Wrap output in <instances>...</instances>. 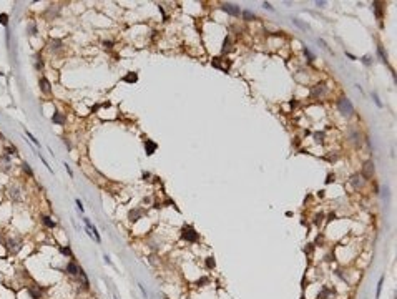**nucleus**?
<instances>
[{
  "label": "nucleus",
  "mask_w": 397,
  "mask_h": 299,
  "mask_svg": "<svg viewBox=\"0 0 397 299\" xmlns=\"http://www.w3.org/2000/svg\"><path fill=\"white\" fill-rule=\"evenodd\" d=\"M223 10L228 12L229 15H234V17H238V15L241 13L239 7H236V5H233V4H223Z\"/></svg>",
  "instance_id": "20e7f679"
},
{
  "label": "nucleus",
  "mask_w": 397,
  "mask_h": 299,
  "mask_svg": "<svg viewBox=\"0 0 397 299\" xmlns=\"http://www.w3.org/2000/svg\"><path fill=\"white\" fill-rule=\"evenodd\" d=\"M382 283H384V277H380V279H379V284H377V292H376L377 298L380 296V291H382Z\"/></svg>",
  "instance_id": "412c9836"
},
{
  "label": "nucleus",
  "mask_w": 397,
  "mask_h": 299,
  "mask_svg": "<svg viewBox=\"0 0 397 299\" xmlns=\"http://www.w3.org/2000/svg\"><path fill=\"white\" fill-rule=\"evenodd\" d=\"M143 216V209H135L130 211V221H138V218Z\"/></svg>",
  "instance_id": "1a4fd4ad"
},
{
  "label": "nucleus",
  "mask_w": 397,
  "mask_h": 299,
  "mask_svg": "<svg viewBox=\"0 0 397 299\" xmlns=\"http://www.w3.org/2000/svg\"><path fill=\"white\" fill-rule=\"evenodd\" d=\"M206 266L208 268H215V259H213V258H208V259H206Z\"/></svg>",
  "instance_id": "393cba45"
},
{
  "label": "nucleus",
  "mask_w": 397,
  "mask_h": 299,
  "mask_svg": "<svg viewBox=\"0 0 397 299\" xmlns=\"http://www.w3.org/2000/svg\"><path fill=\"white\" fill-rule=\"evenodd\" d=\"M5 151H7L8 155H17V148H7Z\"/></svg>",
  "instance_id": "bb28decb"
},
{
  "label": "nucleus",
  "mask_w": 397,
  "mask_h": 299,
  "mask_svg": "<svg viewBox=\"0 0 397 299\" xmlns=\"http://www.w3.org/2000/svg\"><path fill=\"white\" fill-rule=\"evenodd\" d=\"M42 221H43V224H45V226H48V228H53L55 226V221H52L48 216H43Z\"/></svg>",
  "instance_id": "f3484780"
},
{
  "label": "nucleus",
  "mask_w": 397,
  "mask_h": 299,
  "mask_svg": "<svg viewBox=\"0 0 397 299\" xmlns=\"http://www.w3.org/2000/svg\"><path fill=\"white\" fill-rule=\"evenodd\" d=\"M7 248H8V251L17 253L18 249H20V246H18V243H17V241H14V239H8V241H7Z\"/></svg>",
  "instance_id": "9d476101"
},
{
  "label": "nucleus",
  "mask_w": 397,
  "mask_h": 299,
  "mask_svg": "<svg viewBox=\"0 0 397 299\" xmlns=\"http://www.w3.org/2000/svg\"><path fill=\"white\" fill-rule=\"evenodd\" d=\"M156 148H158V145H156V143H153L151 140H146V141H145V150H146V155H153V153L156 151Z\"/></svg>",
  "instance_id": "39448f33"
},
{
  "label": "nucleus",
  "mask_w": 397,
  "mask_h": 299,
  "mask_svg": "<svg viewBox=\"0 0 397 299\" xmlns=\"http://www.w3.org/2000/svg\"><path fill=\"white\" fill-rule=\"evenodd\" d=\"M203 283H208V279H206V277H203V279H200V281H198V284H203Z\"/></svg>",
  "instance_id": "f704fd0d"
},
{
  "label": "nucleus",
  "mask_w": 397,
  "mask_h": 299,
  "mask_svg": "<svg viewBox=\"0 0 397 299\" xmlns=\"http://www.w3.org/2000/svg\"><path fill=\"white\" fill-rule=\"evenodd\" d=\"M123 80H125L126 83H135L136 80H138V75H136V73H130V75H126Z\"/></svg>",
  "instance_id": "dca6fc26"
},
{
  "label": "nucleus",
  "mask_w": 397,
  "mask_h": 299,
  "mask_svg": "<svg viewBox=\"0 0 397 299\" xmlns=\"http://www.w3.org/2000/svg\"><path fill=\"white\" fill-rule=\"evenodd\" d=\"M77 206H78L80 211H83V205H82V201H80V199H77Z\"/></svg>",
  "instance_id": "2f4dec72"
},
{
  "label": "nucleus",
  "mask_w": 397,
  "mask_h": 299,
  "mask_svg": "<svg viewBox=\"0 0 397 299\" xmlns=\"http://www.w3.org/2000/svg\"><path fill=\"white\" fill-rule=\"evenodd\" d=\"M0 23L7 27V23H8V17H7V13H2V15H0Z\"/></svg>",
  "instance_id": "aec40b11"
},
{
  "label": "nucleus",
  "mask_w": 397,
  "mask_h": 299,
  "mask_svg": "<svg viewBox=\"0 0 397 299\" xmlns=\"http://www.w3.org/2000/svg\"><path fill=\"white\" fill-rule=\"evenodd\" d=\"M331 292H332V291H331L329 288H322V291H321V292H319V294H317V299H326V298H327V296L331 294Z\"/></svg>",
  "instance_id": "4468645a"
},
{
  "label": "nucleus",
  "mask_w": 397,
  "mask_h": 299,
  "mask_svg": "<svg viewBox=\"0 0 397 299\" xmlns=\"http://www.w3.org/2000/svg\"><path fill=\"white\" fill-rule=\"evenodd\" d=\"M181 236H183V239H186V241H191V243H194V241H198V233L193 229L191 226H185L181 229Z\"/></svg>",
  "instance_id": "f03ea898"
},
{
  "label": "nucleus",
  "mask_w": 397,
  "mask_h": 299,
  "mask_svg": "<svg viewBox=\"0 0 397 299\" xmlns=\"http://www.w3.org/2000/svg\"><path fill=\"white\" fill-rule=\"evenodd\" d=\"M374 5H376V13H377V17L382 18V12H380V4H379V2H376Z\"/></svg>",
  "instance_id": "5701e85b"
},
{
  "label": "nucleus",
  "mask_w": 397,
  "mask_h": 299,
  "mask_svg": "<svg viewBox=\"0 0 397 299\" xmlns=\"http://www.w3.org/2000/svg\"><path fill=\"white\" fill-rule=\"evenodd\" d=\"M18 193H20V190H18L17 186H12L10 188V196L15 199V201H18V199H20V195H18Z\"/></svg>",
  "instance_id": "ddd939ff"
},
{
  "label": "nucleus",
  "mask_w": 397,
  "mask_h": 299,
  "mask_svg": "<svg viewBox=\"0 0 397 299\" xmlns=\"http://www.w3.org/2000/svg\"><path fill=\"white\" fill-rule=\"evenodd\" d=\"M40 87H42V91L43 93H50V82H48V80L47 78H42L40 80Z\"/></svg>",
  "instance_id": "6e6552de"
},
{
  "label": "nucleus",
  "mask_w": 397,
  "mask_h": 299,
  "mask_svg": "<svg viewBox=\"0 0 397 299\" xmlns=\"http://www.w3.org/2000/svg\"><path fill=\"white\" fill-rule=\"evenodd\" d=\"M321 220H322V213H319V214H316V221H314V223L319 224V223H321Z\"/></svg>",
  "instance_id": "c85d7f7f"
},
{
  "label": "nucleus",
  "mask_w": 397,
  "mask_h": 299,
  "mask_svg": "<svg viewBox=\"0 0 397 299\" xmlns=\"http://www.w3.org/2000/svg\"><path fill=\"white\" fill-rule=\"evenodd\" d=\"M372 97H374V100H376L377 106H382V103H380V101H379V97H377V93H374V95H372Z\"/></svg>",
  "instance_id": "c756f323"
},
{
  "label": "nucleus",
  "mask_w": 397,
  "mask_h": 299,
  "mask_svg": "<svg viewBox=\"0 0 397 299\" xmlns=\"http://www.w3.org/2000/svg\"><path fill=\"white\" fill-rule=\"evenodd\" d=\"M60 251L63 253V254H67V256H72V251H70V248H62Z\"/></svg>",
  "instance_id": "cd10ccee"
},
{
  "label": "nucleus",
  "mask_w": 397,
  "mask_h": 299,
  "mask_svg": "<svg viewBox=\"0 0 397 299\" xmlns=\"http://www.w3.org/2000/svg\"><path fill=\"white\" fill-rule=\"evenodd\" d=\"M243 18L246 20V22H251V20H254V13L251 10H244L243 12Z\"/></svg>",
  "instance_id": "2eb2a0df"
},
{
  "label": "nucleus",
  "mask_w": 397,
  "mask_h": 299,
  "mask_svg": "<svg viewBox=\"0 0 397 299\" xmlns=\"http://www.w3.org/2000/svg\"><path fill=\"white\" fill-rule=\"evenodd\" d=\"M372 175H374V163L365 161L364 163V169H362V178H371Z\"/></svg>",
  "instance_id": "7ed1b4c3"
},
{
  "label": "nucleus",
  "mask_w": 397,
  "mask_h": 299,
  "mask_svg": "<svg viewBox=\"0 0 397 299\" xmlns=\"http://www.w3.org/2000/svg\"><path fill=\"white\" fill-rule=\"evenodd\" d=\"M67 271H68L70 274H73V276H75V274H80L82 268H78L75 263H68V266H67Z\"/></svg>",
  "instance_id": "0eeeda50"
},
{
  "label": "nucleus",
  "mask_w": 397,
  "mask_h": 299,
  "mask_svg": "<svg viewBox=\"0 0 397 299\" xmlns=\"http://www.w3.org/2000/svg\"><path fill=\"white\" fill-rule=\"evenodd\" d=\"M25 133H27V136H29V138H30V141H32V143H33V145H35V146H40V143H38V140H35V136H33V135H32V133H30V131H25Z\"/></svg>",
  "instance_id": "6ab92c4d"
},
{
  "label": "nucleus",
  "mask_w": 397,
  "mask_h": 299,
  "mask_svg": "<svg viewBox=\"0 0 397 299\" xmlns=\"http://www.w3.org/2000/svg\"><path fill=\"white\" fill-rule=\"evenodd\" d=\"M324 85H321V88H314V90H312V97H317V95H322L324 93Z\"/></svg>",
  "instance_id": "a211bd4d"
},
{
  "label": "nucleus",
  "mask_w": 397,
  "mask_h": 299,
  "mask_svg": "<svg viewBox=\"0 0 397 299\" xmlns=\"http://www.w3.org/2000/svg\"><path fill=\"white\" fill-rule=\"evenodd\" d=\"M331 181H334V176H332V175H329V176H327V180H326V183H331Z\"/></svg>",
  "instance_id": "473e14b6"
},
{
  "label": "nucleus",
  "mask_w": 397,
  "mask_h": 299,
  "mask_svg": "<svg viewBox=\"0 0 397 299\" xmlns=\"http://www.w3.org/2000/svg\"><path fill=\"white\" fill-rule=\"evenodd\" d=\"M351 183H352V186L354 188H359V186H362L364 184V180H362V175H352L351 176Z\"/></svg>",
  "instance_id": "423d86ee"
},
{
  "label": "nucleus",
  "mask_w": 397,
  "mask_h": 299,
  "mask_svg": "<svg viewBox=\"0 0 397 299\" xmlns=\"http://www.w3.org/2000/svg\"><path fill=\"white\" fill-rule=\"evenodd\" d=\"M322 138H324V133H314V140L317 141V143H322Z\"/></svg>",
  "instance_id": "4be33fe9"
},
{
  "label": "nucleus",
  "mask_w": 397,
  "mask_h": 299,
  "mask_svg": "<svg viewBox=\"0 0 397 299\" xmlns=\"http://www.w3.org/2000/svg\"><path fill=\"white\" fill-rule=\"evenodd\" d=\"M304 53H306V57H308V58H309V60H311V61L314 60V55H312L311 52H309L308 48H306V47H304Z\"/></svg>",
  "instance_id": "a878e982"
},
{
  "label": "nucleus",
  "mask_w": 397,
  "mask_h": 299,
  "mask_svg": "<svg viewBox=\"0 0 397 299\" xmlns=\"http://www.w3.org/2000/svg\"><path fill=\"white\" fill-rule=\"evenodd\" d=\"M263 7H264V8H268V10H272L271 4H268V2H264V4H263Z\"/></svg>",
  "instance_id": "7c9ffc66"
},
{
  "label": "nucleus",
  "mask_w": 397,
  "mask_h": 299,
  "mask_svg": "<svg viewBox=\"0 0 397 299\" xmlns=\"http://www.w3.org/2000/svg\"><path fill=\"white\" fill-rule=\"evenodd\" d=\"M364 63H365V65H369V63H371V58H369V57H364Z\"/></svg>",
  "instance_id": "72a5a7b5"
},
{
  "label": "nucleus",
  "mask_w": 397,
  "mask_h": 299,
  "mask_svg": "<svg viewBox=\"0 0 397 299\" xmlns=\"http://www.w3.org/2000/svg\"><path fill=\"white\" fill-rule=\"evenodd\" d=\"M52 121H53V123H58V125H63V123L67 121V120H65V116L62 115V113H55V115L52 116Z\"/></svg>",
  "instance_id": "f8f14e48"
},
{
  "label": "nucleus",
  "mask_w": 397,
  "mask_h": 299,
  "mask_svg": "<svg viewBox=\"0 0 397 299\" xmlns=\"http://www.w3.org/2000/svg\"><path fill=\"white\" fill-rule=\"evenodd\" d=\"M337 108H339V112L342 113V115H346V116H349V115L354 113V106H352V103L347 100V98H341V100L337 101Z\"/></svg>",
  "instance_id": "f257e3e1"
},
{
  "label": "nucleus",
  "mask_w": 397,
  "mask_h": 299,
  "mask_svg": "<svg viewBox=\"0 0 397 299\" xmlns=\"http://www.w3.org/2000/svg\"><path fill=\"white\" fill-rule=\"evenodd\" d=\"M228 52H231V38H229V37H226L224 42H223L221 53H228Z\"/></svg>",
  "instance_id": "9b49d317"
},
{
  "label": "nucleus",
  "mask_w": 397,
  "mask_h": 299,
  "mask_svg": "<svg viewBox=\"0 0 397 299\" xmlns=\"http://www.w3.org/2000/svg\"><path fill=\"white\" fill-rule=\"evenodd\" d=\"M22 166H23V171H27V173H29L30 176H32L33 173H32V168H30V165H29V163H23Z\"/></svg>",
  "instance_id": "b1692460"
}]
</instances>
